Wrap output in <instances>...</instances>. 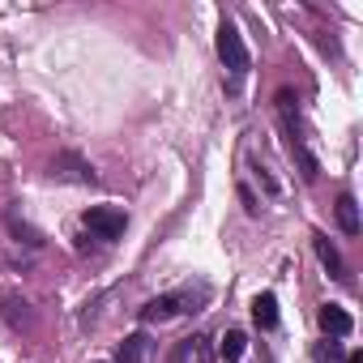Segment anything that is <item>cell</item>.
<instances>
[{
  "label": "cell",
  "instance_id": "6da1fadb",
  "mask_svg": "<svg viewBox=\"0 0 363 363\" xmlns=\"http://www.w3.org/2000/svg\"><path fill=\"white\" fill-rule=\"evenodd\" d=\"M218 56H223V65L231 69V73H248V48H244V35L231 26V22H223L218 26Z\"/></svg>",
  "mask_w": 363,
  "mask_h": 363
},
{
  "label": "cell",
  "instance_id": "7a4b0ae2",
  "mask_svg": "<svg viewBox=\"0 0 363 363\" xmlns=\"http://www.w3.org/2000/svg\"><path fill=\"white\" fill-rule=\"evenodd\" d=\"M86 227H90L99 240H120V235H124V227H128V218H124V210L94 206V210H86Z\"/></svg>",
  "mask_w": 363,
  "mask_h": 363
},
{
  "label": "cell",
  "instance_id": "3957f363",
  "mask_svg": "<svg viewBox=\"0 0 363 363\" xmlns=\"http://www.w3.org/2000/svg\"><path fill=\"white\" fill-rule=\"evenodd\" d=\"M316 320H320V329H325L329 337H346V333L354 329V320H350V312H346L342 303H325V308L316 312Z\"/></svg>",
  "mask_w": 363,
  "mask_h": 363
},
{
  "label": "cell",
  "instance_id": "277c9868",
  "mask_svg": "<svg viewBox=\"0 0 363 363\" xmlns=\"http://www.w3.org/2000/svg\"><path fill=\"white\" fill-rule=\"evenodd\" d=\"M52 171H56V175H65V179H77V184H94V171H90V162H82L77 154H56Z\"/></svg>",
  "mask_w": 363,
  "mask_h": 363
},
{
  "label": "cell",
  "instance_id": "5b68a950",
  "mask_svg": "<svg viewBox=\"0 0 363 363\" xmlns=\"http://www.w3.org/2000/svg\"><path fill=\"white\" fill-rule=\"evenodd\" d=\"M252 320H257L261 329H274V325H278V299H274L269 291L252 299Z\"/></svg>",
  "mask_w": 363,
  "mask_h": 363
},
{
  "label": "cell",
  "instance_id": "8992f818",
  "mask_svg": "<svg viewBox=\"0 0 363 363\" xmlns=\"http://www.w3.org/2000/svg\"><path fill=\"white\" fill-rule=\"evenodd\" d=\"M145 354H150V337L145 333H128L120 342V363H145Z\"/></svg>",
  "mask_w": 363,
  "mask_h": 363
},
{
  "label": "cell",
  "instance_id": "52a82bcc",
  "mask_svg": "<svg viewBox=\"0 0 363 363\" xmlns=\"http://www.w3.org/2000/svg\"><path fill=\"white\" fill-rule=\"evenodd\" d=\"M316 257H320V265L329 269V278H346V265H342V257H337V248L325 240V235H316Z\"/></svg>",
  "mask_w": 363,
  "mask_h": 363
},
{
  "label": "cell",
  "instance_id": "ba28073f",
  "mask_svg": "<svg viewBox=\"0 0 363 363\" xmlns=\"http://www.w3.org/2000/svg\"><path fill=\"white\" fill-rule=\"evenodd\" d=\"M337 227L346 235H359V206H354V197H337Z\"/></svg>",
  "mask_w": 363,
  "mask_h": 363
},
{
  "label": "cell",
  "instance_id": "9c48e42d",
  "mask_svg": "<svg viewBox=\"0 0 363 363\" xmlns=\"http://www.w3.org/2000/svg\"><path fill=\"white\" fill-rule=\"evenodd\" d=\"M179 312V303L171 299V295H162V299H150L145 308H141V320H171Z\"/></svg>",
  "mask_w": 363,
  "mask_h": 363
},
{
  "label": "cell",
  "instance_id": "30bf717a",
  "mask_svg": "<svg viewBox=\"0 0 363 363\" xmlns=\"http://www.w3.org/2000/svg\"><path fill=\"white\" fill-rule=\"evenodd\" d=\"M244 350H248V337H244L240 329H231V333L223 337V346H218L223 363H240V359H244Z\"/></svg>",
  "mask_w": 363,
  "mask_h": 363
},
{
  "label": "cell",
  "instance_id": "8fae6325",
  "mask_svg": "<svg viewBox=\"0 0 363 363\" xmlns=\"http://www.w3.org/2000/svg\"><path fill=\"white\" fill-rule=\"evenodd\" d=\"M312 359H316V363H342L346 354H342L337 342H316V346H312Z\"/></svg>",
  "mask_w": 363,
  "mask_h": 363
},
{
  "label": "cell",
  "instance_id": "7c38bea8",
  "mask_svg": "<svg viewBox=\"0 0 363 363\" xmlns=\"http://www.w3.org/2000/svg\"><path fill=\"white\" fill-rule=\"evenodd\" d=\"M9 231H13V235H22L26 244H43V240H39V231H30V227H26L18 214H9Z\"/></svg>",
  "mask_w": 363,
  "mask_h": 363
},
{
  "label": "cell",
  "instance_id": "4fadbf2b",
  "mask_svg": "<svg viewBox=\"0 0 363 363\" xmlns=\"http://www.w3.org/2000/svg\"><path fill=\"white\" fill-rule=\"evenodd\" d=\"M342 363H363V354H359V350H354V354H346V359H342Z\"/></svg>",
  "mask_w": 363,
  "mask_h": 363
}]
</instances>
